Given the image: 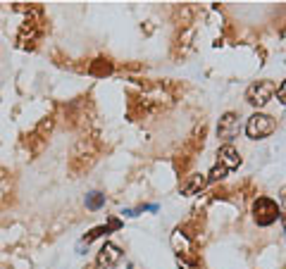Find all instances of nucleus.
I'll use <instances>...</instances> for the list:
<instances>
[{"instance_id": "obj_1", "label": "nucleus", "mask_w": 286, "mask_h": 269, "mask_svg": "<svg viewBox=\"0 0 286 269\" xmlns=\"http://www.w3.org/2000/svg\"><path fill=\"white\" fill-rule=\"evenodd\" d=\"M282 215V210H279V205L275 200H270V198H258L253 203V219L258 226H270L275 224L277 219Z\"/></svg>"}, {"instance_id": "obj_2", "label": "nucleus", "mask_w": 286, "mask_h": 269, "mask_svg": "<svg viewBox=\"0 0 286 269\" xmlns=\"http://www.w3.org/2000/svg\"><path fill=\"white\" fill-rule=\"evenodd\" d=\"M275 119L270 117V115H263V112H255L253 117L246 122V134H248V138L253 140H260V138H267L272 131H275Z\"/></svg>"}, {"instance_id": "obj_3", "label": "nucleus", "mask_w": 286, "mask_h": 269, "mask_svg": "<svg viewBox=\"0 0 286 269\" xmlns=\"http://www.w3.org/2000/svg\"><path fill=\"white\" fill-rule=\"evenodd\" d=\"M272 93H275V84H272V81H255V84H251L248 91H246V100H248L251 105H255V108H263V105L270 103Z\"/></svg>"}, {"instance_id": "obj_4", "label": "nucleus", "mask_w": 286, "mask_h": 269, "mask_svg": "<svg viewBox=\"0 0 286 269\" xmlns=\"http://www.w3.org/2000/svg\"><path fill=\"white\" fill-rule=\"evenodd\" d=\"M122 260V250L115 243H105V246L100 248L98 253V260H96V267L98 269H112L117 262Z\"/></svg>"}, {"instance_id": "obj_5", "label": "nucleus", "mask_w": 286, "mask_h": 269, "mask_svg": "<svg viewBox=\"0 0 286 269\" xmlns=\"http://www.w3.org/2000/svg\"><path fill=\"white\" fill-rule=\"evenodd\" d=\"M217 157H220V164L229 172V169H236L239 164H241V155H239V150L231 145V143H227V145H222L220 152H217Z\"/></svg>"}, {"instance_id": "obj_6", "label": "nucleus", "mask_w": 286, "mask_h": 269, "mask_svg": "<svg viewBox=\"0 0 286 269\" xmlns=\"http://www.w3.org/2000/svg\"><path fill=\"white\" fill-rule=\"evenodd\" d=\"M220 138H227L231 140L236 134H239V119H236V115L234 112H227V115H222L220 119Z\"/></svg>"}, {"instance_id": "obj_7", "label": "nucleus", "mask_w": 286, "mask_h": 269, "mask_svg": "<svg viewBox=\"0 0 286 269\" xmlns=\"http://www.w3.org/2000/svg\"><path fill=\"white\" fill-rule=\"evenodd\" d=\"M205 183H208L205 174H191V176H186V181L181 183V195H196L198 191L205 188Z\"/></svg>"}, {"instance_id": "obj_8", "label": "nucleus", "mask_w": 286, "mask_h": 269, "mask_svg": "<svg viewBox=\"0 0 286 269\" xmlns=\"http://www.w3.org/2000/svg\"><path fill=\"white\" fill-rule=\"evenodd\" d=\"M115 229H120V222H117V219H110V224H108V226H98V229H93V231H91L88 236H84V243L88 246V243H91L93 238L103 236V234H110V231H115Z\"/></svg>"}, {"instance_id": "obj_9", "label": "nucleus", "mask_w": 286, "mask_h": 269, "mask_svg": "<svg viewBox=\"0 0 286 269\" xmlns=\"http://www.w3.org/2000/svg\"><path fill=\"white\" fill-rule=\"evenodd\" d=\"M91 74L93 76L112 74V62H108V60H96V62H91Z\"/></svg>"}, {"instance_id": "obj_10", "label": "nucleus", "mask_w": 286, "mask_h": 269, "mask_svg": "<svg viewBox=\"0 0 286 269\" xmlns=\"http://www.w3.org/2000/svg\"><path fill=\"white\" fill-rule=\"evenodd\" d=\"M105 205V195L98 193V191H91V193L86 195V207L91 210V212H96V210H100Z\"/></svg>"}, {"instance_id": "obj_11", "label": "nucleus", "mask_w": 286, "mask_h": 269, "mask_svg": "<svg viewBox=\"0 0 286 269\" xmlns=\"http://www.w3.org/2000/svg\"><path fill=\"white\" fill-rule=\"evenodd\" d=\"M222 176H227V169H224L222 164H215V167H212V172H210L205 179H208V181H217V179H222Z\"/></svg>"}, {"instance_id": "obj_12", "label": "nucleus", "mask_w": 286, "mask_h": 269, "mask_svg": "<svg viewBox=\"0 0 286 269\" xmlns=\"http://www.w3.org/2000/svg\"><path fill=\"white\" fill-rule=\"evenodd\" d=\"M284 98H286V84H279V100L284 103Z\"/></svg>"}, {"instance_id": "obj_13", "label": "nucleus", "mask_w": 286, "mask_h": 269, "mask_svg": "<svg viewBox=\"0 0 286 269\" xmlns=\"http://www.w3.org/2000/svg\"><path fill=\"white\" fill-rule=\"evenodd\" d=\"M129 269H132V267H129Z\"/></svg>"}]
</instances>
